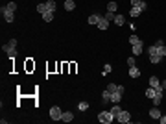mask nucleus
Masks as SVG:
<instances>
[{
  "label": "nucleus",
  "mask_w": 166,
  "mask_h": 124,
  "mask_svg": "<svg viewBox=\"0 0 166 124\" xmlns=\"http://www.w3.org/2000/svg\"><path fill=\"white\" fill-rule=\"evenodd\" d=\"M2 48H4V52H6L11 59H15V56H17V39H9L7 45H4Z\"/></svg>",
  "instance_id": "obj_1"
},
{
  "label": "nucleus",
  "mask_w": 166,
  "mask_h": 124,
  "mask_svg": "<svg viewBox=\"0 0 166 124\" xmlns=\"http://www.w3.org/2000/svg\"><path fill=\"white\" fill-rule=\"evenodd\" d=\"M98 121L104 122V124H111L113 121H116V119H114V115L111 113V111H102V113L98 115Z\"/></svg>",
  "instance_id": "obj_2"
},
{
  "label": "nucleus",
  "mask_w": 166,
  "mask_h": 124,
  "mask_svg": "<svg viewBox=\"0 0 166 124\" xmlns=\"http://www.w3.org/2000/svg\"><path fill=\"white\" fill-rule=\"evenodd\" d=\"M50 119H52V121H61V119H63V111H61L59 106H52V107H50Z\"/></svg>",
  "instance_id": "obj_3"
},
{
  "label": "nucleus",
  "mask_w": 166,
  "mask_h": 124,
  "mask_svg": "<svg viewBox=\"0 0 166 124\" xmlns=\"http://www.w3.org/2000/svg\"><path fill=\"white\" fill-rule=\"evenodd\" d=\"M122 95H124V87H122V85H118V91L111 93V104H120Z\"/></svg>",
  "instance_id": "obj_4"
},
{
  "label": "nucleus",
  "mask_w": 166,
  "mask_h": 124,
  "mask_svg": "<svg viewBox=\"0 0 166 124\" xmlns=\"http://www.w3.org/2000/svg\"><path fill=\"white\" fill-rule=\"evenodd\" d=\"M0 13L4 15V21H6V22H13V21H15V13H13V11H9L6 6H2Z\"/></svg>",
  "instance_id": "obj_5"
},
{
  "label": "nucleus",
  "mask_w": 166,
  "mask_h": 124,
  "mask_svg": "<svg viewBox=\"0 0 166 124\" xmlns=\"http://www.w3.org/2000/svg\"><path fill=\"white\" fill-rule=\"evenodd\" d=\"M116 121L120 122V124H127V122H131V113H129V111H120V115L116 117Z\"/></svg>",
  "instance_id": "obj_6"
},
{
  "label": "nucleus",
  "mask_w": 166,
  "mask_h": 124,
  "mask_svg": "<svg viewBox=\"0 0 166 124\" xmlns=\"http://www.w3.org/2000/svg\"><path fill=\"white\" fill-rule=\"evenodd\" d=\"M142 45H144V43L138 41L137 45H133V46H131V48H133V56H140V54H142V50H144V46H142Z\"/></svg>",
  "instance_id": "obj_7"
},
{
  "label": "nucleus",
  "mask_w": 166,
  "mask_h": 124,
  "mask_svg": "<svg viewBox=\"0 0 166 124\" xmlns=\"http://www.w3.org/2000/svg\"><path fill=\"white\" fill-rule=\"evenodd\" d=\"M161 115H163V113L159 111V106H155V107H151V109H149V117H151V119H155V121H159V119H161Z\"/></svg>",
  "instance_id": "obj_8"
},
{
  "label": "nucleus",
  "mask_w": 166,
  "mask_h": 124,
  "mask_svg": "<svg viewBox=\"0 0 166 124\" xmlns=\"http://www.w3.org/2000/svg\"><path fill=\"white\" fill-rule=\"evenodd\" d=\"M98 28H100V30H107L109 28V21H107V19H105L104 17V15H102V17H100V21H98Z\"/></svg>",
  "instance_id": "obj_9"
},
{
  "label": "nucleus",
  "mask_w": 166,
  "mask_h": 124,
  "mask_svg": "<svg viewBox=\"0 0 166 124\" xmlns=\"http://www.w3.org/2000/svg\"><path fill=\"white\" fill-rule=\"evenodd\" d=\"M100 17H102V15H98V13H96V15H90L87 21H89V24H90V26H96V24H98V21H100Z\"/></svg>",
  "instance_id": "obj_10"
},
{
  "label": "nucleus",
  "mask_w": 166,
  "mask_h": 124,
  "mask_svg": "<svg viewBox=\"0 0 166 124\" xmlns=\"http://www.w3.org/2000/svg\"><path fill=\"white\" fill-rule=\"evenodd\" d=\"M72 119H74V113H72V111H63V119H61L63 122H70Z\"/></svg>",
  "instance_id": "obj_11"
},
{
  "label": "nucleus",
  "mask_w": 166,
  "mask_h": 124,
  "mask_svg": "<svg viewBox=\"0 0 166 124\" xmlns=\"http://www.w3.org/2000/svg\"><path fill=\"white\" fill-rule=\"evenodd\" d=\"M129 76H131V78H138V76H140V71L137 69V65L129 67Z\"/></svg>",
  "instance_id": "obj_12"
},
{
  "label": "nucleus",
  "mask_w": 166,
  "mask_h": 124,
  "mask_svg": "<svg viewBox=\"0 0 166 124\" xmlns=\"http://www.w3.org/2000/svg\"><path fill=\"white\" fill-rule=\"evenodd\" d=\"M113 22H114L116 26H124V24H125V19H124V15H116Z\"/></svg>",
  "instance_id": "obj_13"
},
{
  "label": "nucleus",
  "mask_w": 166,
  "mask_h": 124,
  "mask_svg": "<svg viewBox=\"0 0 166 124\" xmlns=\"http://www.w3.org/2000/svg\"><path fill=\"white\" fill-rule=\"evenodd\" d=\"M161 85V80L157 76H149V87H159Z\"/></svg>",
  "instance_id": "obj_14"
},
{
  "label": "nucleus",
  "mask_w": 166,
  "mask_h": 124,
  "mask_svg": "<svg viewBox=\"0 0 166 124\" xmlns=\"http://www.w3.org/2000/svg\"><path fill=\"white\" fill-rule=\"evenodd\" d=\"M102 100H104V104H111V93L107 91V89L102 93Z\"/></svg>",
  "instance_id": "obj_15"
},
{
  "label": "nucleus",
  "mask_w": 166,
  "mask_h": 124,
  "mask_svg": "<svg viewBox=\"0 0 166 124\" xmlns=\"http://www.w3.org/2000/svg\"><path fill=\"white\" fill-rule=\"evenodd\" d=\"M163 98H164V95H155L151 98V102H153V106H161V102H163Z\"/></svg>",
  "instance_id": "obj_16"
},
{
  "label": "nucleus",
  "mask_w": 166,
  "mask_h": 124,
  "mask_svg": "<svg viewBox=\"0 0 166 124\" xmlns=\"http://www.w3.org/2000/svg\"><path fill=\"white\" fill-rule=\"evenodd\" d=\"M74 7H76V2H74V0H65V9L66 11H72Z\"/></svg>",
  "instance_id": "obj_17"
},
{
  "label": "nucleus",
  "mask_w": 166,
  "mask_h": 124,
  "mask_svg": "<svg viewBox=\"0 0 166 124\" xmlns=\"http://www.w3.org/2000/svg\"><path fill=\"white\" fill-rule=\"evenodd\" d=\"M55 7H57V4H55L54 0H48V2H46V9H48V11L55 13Z\"/></svg>",
  "instance_id": "obj_18"
},
{
  "label": "nucleus",
  "mask_w": 166,
  "mask_h": 124,
  "mask_svg": "<svg viewBox=\"0 0 166 124\" xmlns=\"http://www.w3.org/2000/svg\"><path fill=\"white\" fill-rule=\"evenodd\" d=\"M140 13H142V9H140V7H137V6H131V11H129V15H131V17H138Z\"/></svg>",
  "instance_id": "obj_19"
},
{
  "label": "nucleus",
  "mask_w": 166,
  "mask_h": 124,
  "mask_svg": "<svg viewBox=\"0 0 166 124\" xmlns=\"http://www.w3.org/2000/svg\"><path fill=\"white\" fill-rule=\"evenodd\" d=\"M120 111H122V109H120V106H118V104H113V107H111V113L114 115V119L120 115Z\"/></svg>",
  "instance_id": "obj_20"
},
{
  "label": "nucleus",
  "mask_w": 166,
  "mask_h": 124,
  "mask_svg": "<svg viewBox=\"0 0 166 124\" xmlns=\"http://www.w3.org/2000/svg\"><path fill=\"white\" fill-rule=\"evenodd\" d=\"M149 61H151L153 65H157V63H161V61H163V57H161L159 54H155V56H149Z\"/></svg>",
  "instance_id": "obj_21"
},
{
  "label": "nucleus",
  "mask_w": 166,
  "mask_h": 124,
  "mask_svg": "<svg viewBox=\"0 0 166 124\" xmlns=\"http://www.w3.org/2000/svg\"><path fill=\"white\" fill-rule=\"evenodd\" d=\"M46 11H48V9H46V2H44V4H37V13L44 15Z\"/></svg>",
  "instance_id": "obj_22"
},
{
  "label": "nucleus",
  "mask_w": 166,
  "mask_h": 124,
  "mask_svg": "<svg viewBox=\"0 0 166 124\" xmlns=\"http://www.w3.org/2000/svg\"><path fill=\"white\" fill-rule=\"evenodd\" d=\"M116 7H118V4L114 2V0H111V2L107 4V11H113V13H114V11H116Z\"/></svg>",
  "instance_id": "obj_23"
},
{
  "label": "nucleus",
  "mask_w": 166,
  "mask_h": 124,
  "mask_svg": "<svg viewBox=\"0 0 166 124\" xmlns=\"http://www.w3.org/2000/svg\"><path fill=\"white\" fill-rule=\"evenodd\" d=\"M157 54H159L161 57H166V46H164V45L157 46Z\"/></svg>",
  "instance_id": "obj_24"
},
{
  "label": "nucleus",
  "mask_w": 166,
  "mask_h": 124,
  "mask_svg": "<svg viewBox=\"0 0 166 124\" xmlns=\"http://www.w3.org/2000/svg\"><path fill=\"white\" fill-rule=\"evenodd\" d=\"M52 19H54V13H52V11H46V13L42 15V21H44V22H50Z\"/></svg>",
  "instance_id": "obj_25"
},
{
  "label": "nucleus",
  "mask_w": 166,
  "mask_h": 124,
  "mask_svg": "<svg viewBox=\"0 0 166 124\" xmlns=\"http://www.w3.org/2000/svg\"><path fill=\"white\" fill-rule=\"evenodd\" d=\"M153 96H155V87L146 89V98H153Z\"/></svg>",
  "instance_id": "obj_26"
},
{
  "label": "nucleus",
  "mask_w": 166,
  "mask_h": 124,
  "mask_svg": "<svg viewBox=\"0 0 166 124\" xmlns=\"http://www.w3.org/2000/svg\"><path fill=\"white\" fill-rule=\"evenodd\" d=\"M78 109H80V111H87V109H89V102H80V104H78Z\"/></svg>",
  "instance_id": "obj_27"
},
{
  "label": "nucleus",
  "mask_w": 166,
  "mask_h": 124,
  "mask_svg": "<svg viewBox=\"0 0 166 124\" xmlns=\"http://www.w3.org/2000/svg\"><path fill=\"white\" fill-rule=\"evenodd\" d=\"M104 17H105V19H107V21L111 22V21H114V17H116V13H113V11H107V13H105Z\"/></svg>",
  "instance_id": "obj_28"
},
{
  "label": "nucleus",
  "mask_w": 166,
  "mask_h": 124,
  "mask_svg": "<svg viewBox=\"0 0 166 124\" xmlns=\"http://www.w3.org/2000/svg\"><path fill=\"white\" fill-rule=\"evenodd\" d=\"M148 54H149V56H155V54H157V45H151V46H149V48H148Z\"/></svg>",
  "instance_id": "obj_29"
},
{
  "label": "nucleus",
  "mask_w": 166,
  "mask_h": 124,
  "mask_svg": "<svg viewBox=\"0 0 166 124\" xmlns=\"http://www.w3.org/2000/svg\"><path fill=\"white\" fill-rule=\"evenodd\" d=\"M111 71H113V65H105V67H104V72H102V76H107V72H111Z\"/></svg>",
  "instance_id": "obj_30"
},
{
  "label": "nucleus",
  "mask_w": 166,
  "mask_h": 124,
  "mask_svg": "<svg viewBox=\"0 0 166 124\" xmlns=\"http://www.w3.org/2000/svg\"><path fill=\"white\" fill-rule=\"evenodd\" d=\"M107 91H109V93L118 91V85H116V83H109V85H107Z\"/></svg>",
  "instance_id": "obj_31"
},
{
  "label": "nucleus",
  "mask_w": 166,
  "mask_h": 124,
  "mask_svg": "<svg viewBox=\"0 0 166 124\" xmlns=\"http://www.w3.org/2000/svg\"><path fill=\"white\" fill-rule=\"evenodd\" d=\"M6 7H7L9 11H13V13H15V9H17V4H15V2H9V4H6Z\"/></svg>",
  "instance_id": "obj_32"
},
{
  "label": "nucleus",
  "mask_w": 166,
  "mask_h": 124,
  "mask_svg": "<svg viewBox=\"0 0 166 124\" xmlns=\"http://www.w3.org/2000/svg\"><path fill=\"white\" fill-rule=\"evenodd\" d=\"M138 41H140V39H138V37L135 35V33H133V35H129V43H131V45H137Z\"/></svg>",
  "instance_id": "obj_33"
},
{
  "label": "nucleus",
  "mask_w": 166,
  "mask_h": 124,
  "mask_svg": "<svg viewBox=\"0 0 166 124\" xmlns=\"http://www.w3.org/2000/svg\"><path fill=\"white\" fill-rule=\"evenodd\" d=\"M127 65L133 67V65H135V57H127Z\"/></svg>",
  "instance_id": "obj_34"
},
{
  "label": "nucleus",
  "mask_w": 166,
  "mask_h": 124,
  "mask_svg": "<svg viewBox=\"0 0 166 124\" xmlns=\"http://www.w3.org/2000/svg\"><path fill=\"white\" fill-rule=\"evenodd\" d=\"M159 122H161V124H166V115H161V119H159Z\"/></svg>",
  "instance_id": "obj_35"
},
{
  "label": "nucleus",
  "mask_w": 166,
  "mask_h": 124,
  "mask_svg": "<svg viewBox=\"0 0 166 124\" xmlns=\"http://www.w3.org/2000/svg\"><path fill=\"white\" fill-rule=\"evenodd\" d=\"M161 87H163L164 91H166V80H163V82H161Z\"/></svg>",
  "instance_id": "obj_36"
}]
</instances>
